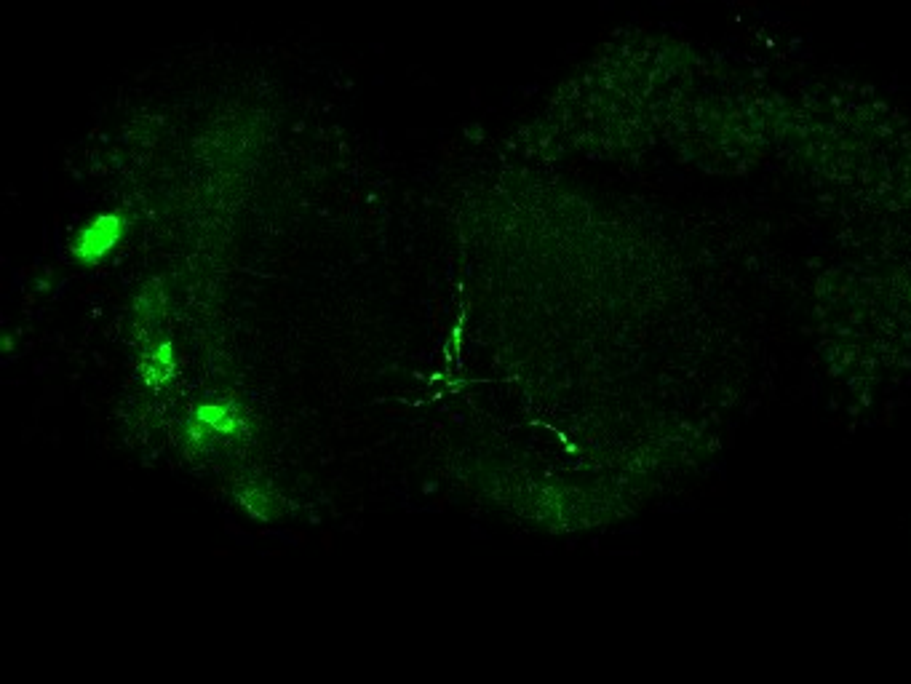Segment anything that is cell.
I'll list each match as a JSON object with an SVG mask.
<instances>
[{
    "instance_id": "1",
    "label": "cell",
    "mask_w": 911,
    "mask_h": 684,
    "mask_svg": "<svg viewBox=\"0 0 911 684\" xmlns=\"http://www.w3.org/2000/svg\"><path fill=\"white\" fill-rule=\"evenodd\" d=\"M129 230V220L123 212H99L89 222H83L73 236L70 254L81 265H99L121 246Z\"/></svg>"
},
{
    "instance_id": "2",
    "label": "cell",
    "mask_w": 911,
    "mask_h": 684,
    "mask_svg": "<svg viewBox=\"0 0 911 684\" xmlns=\"http://www.w3.org/2000/svg\"><path fill=\"white\" fill-rule=\"evenodd\" d=\"M246 428L244 409L233 401H209L193 412V423L188 428L190 444L206 447L217 436H236Z\"/></svg>"
},
{
    "instance_id": "3",
    "label": "cell",
    "mask_w": 911,
    "mask_h": 684,
    "mask_svg": "<svg viewBox=\"0 0 911 684\" xmlns=\"http://www.w3.org/2000/svg\"><path fill=\"white\" fill-rule=\"evenodd\" d=\"M174 369H177V353H174V345L169 340L147 348L142 364H139V372H142L147 385H163L174 377Z\"/></svg>"
},
{
    "instance_id": "4",
    "label": "cell",
    "mask_w": 911,
    "mask_h": 684,
    "mask_svg": "<svg viewBox=\"0 0 911 684\" xmlns=\"http://www.w3.org/2000/svg\"><path fill=\"white\" fill-rule=\"evenodd\" d=\"M241 505H244L246 511H252V516H260V519H268L276 513V495H270L265 489L260 487H246L241 489Z\"/></svg>"
},
{
    "instance_id": "5",
    "label": "cell",
    "mask_w": 911,
    "mask_h": 684,
    "mask_svg": "<svg viewBox=\"0 0 911 684\" xmlns=\"http://www.w3.org/2000/svg\"><path fill=\"white\" fill-rule=\"evenodd\" d=\"M134 308H137V313L139 316H145V318H155L158 316V310L163 308V294H161V286L158 284H147L145 286V292L139 294L137 297V305H134Z\"/></svg>"
}]
</instances>
